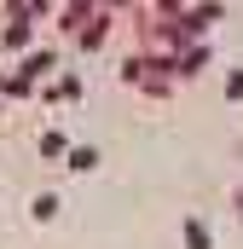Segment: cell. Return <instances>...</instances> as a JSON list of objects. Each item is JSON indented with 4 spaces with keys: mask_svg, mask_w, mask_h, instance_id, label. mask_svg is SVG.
Segmentation results:
<instances>
[{
    "mask_svg": "<svg viewBox=\"0 0 243 249\" xmlns=\"http://www.w3.org/2000/svg\"><path fill=\"white\" fill-rule=\"evenodd\" d=\"M180 232H185V238H180L185 249H214V238H208V220H203V214H185Z\"/></svg>",
    "mask_w": 243,
    "mask_h": 249,
    "instance_id": "5",
    "label": "cell"
},
{
    "mask_svg": "<svg viewBox=\"0 0 243 249\" xmlns=\"http://www.w3.org/2000/svg\"><path fill=\"white\" fill-rule=\"evenodd\" d=\"M238 220H243V191H238Z\"/></svg>",
    "mask_w": 243,
    "mask_h": 249,
    "instance_id": "10",
    "label": "cell"
},
{
    "mask_svg": "<svg viewBox=\"0 0 243 249\" xmlns=\"http://www.w3.org/2000/svg\"><path fill=\"white\" fill-rule=\"evenodd\" d=\"M58 209H64V197H58V191H41V197L29 203V214H35L41 226H47V220H58Z\"/></svg>",
    "mask_w": 243,
    "mask_h": 249,
    "instance_id": "8",
    "label": "cell"
},
{
    "mask_svg": "<svg viewBox=\"0 0 243 249\" xmlns=\"http://www.w3.org/2000/svg\"><path fill=\"white\" fill-rule=\"evenodd\" d=\"M110 29H116V12H110V6H87V0H75V6L58 12V35L69 41V47H81V53H99Z\"/></svg>",
    "mask_w": 243,
    "mask_h": 249,
    "instance_id": "1",
    "label": "cell"
},
{
    "mask_svg": "<svg viewBox=\"0 0 243 249\" xmlns=\"http://www.w3.org/2000/svg\"><path fill=\"white\" fill-rule=\"evenodd\" d=\"M35 87L23 81V70H0V105H23Z\"/></svg>",
    "mask_w": 243,
    "mask_h": 249,
    "instance_id": "4",
    "label": "cell"
},
{
    "mask_svg": "<svg viewBox=\"0 0 243 249\" xmlns=\"http://www.w3.org/2000/svg\"><path fill=\"white\" fill-rule=\"evenodd\" d=\"M64 168H69V174H93V168H99V145H69Z\"/></svg>",
    "mask_w": 243,
    "mask_h": 249,
    "instance_id": "6",
    "label": "cell"
},
{
    "mask_svg": "<svg viewBox=\"0 0 243 249\" xmlns=\"http://www.w3.org/2000/svg\"><path fill=\"white\" fill-rule=\"evenodd\" d=\"M226 99H232V105H243V64H232V70H226Z\"/></svg>",
    "mask_w": 243,
    "mask_h": 249,
    "instance_id": "9",
    "label": "cell"
},
{
    "mask_svg": "<svg viewBox=\"0 0 243 249\" xmlns=\"http://www.w3.org/2000/svg\"><path fill=\"white\" fill-rule=\"evenodd\" d=\"M41 99H47V105H75V99H81V75H75V70H58V75L41 87Z\"/></svg>",
    "mask_w": 243,
    "mask_h": 249,
    "instance_id": "3",
    "label": "cell"
},
{
    "mask_svg": "<svg viewBox=\"0 0 243 249\" xmlns=\"http://www.w3.org/2000/svg\"><path fill=\"white\" fill-rule=\"evenodd\" d=\"M17 70H23L29 87H35V81H52V70H58V47H29V53L17 58Z\"/></svg>",
    "mask_w": 243,
    "mask_h": 249,
    "instance_id": "2",
    "label": "cell"
},
{
    "mask_svg": "<svg viewBox=\"0 0 243 249\" xmlns=\"http://www.w3.org/2000/svg\"><path fill=\"white\" fill-rule=\"evenodd\" d=\"M35 151H41V157H47V162H64V157H69V139H64L58 127H47V133H41V145H35Z\"/></svg>",
    "mask_w": 243,
    "mask_h": 249,
    "instance_id": "7",
    "label": "cell"
},
{
    "mask_svg": "<svg viewBox=\"0 0 243 249\" xmlns=\"http://www.w3.org/2000/svg\"><path fill=\"white\" fill-rule=\"evenodd\" d=\"M0 116H6V105H0Z\"/></svg>",
    "mask_w": 243,
    "mask_h": 249,
    "instance_id": "11",
    "label": "cell"
}]
</instances>
